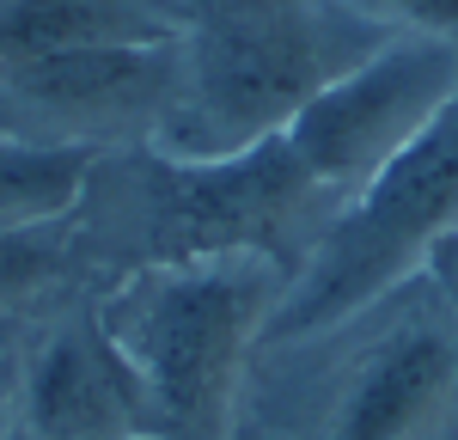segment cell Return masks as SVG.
I'll return each instance as SVG.
<instances>
[{"instance_id": "6da1fadb", "label": "cell", "mask_w": 458, "mask_h": 440, "mask_svg": "<svg viewBox=\"0 0 458 440\" xmlns=\"http://www.w3.org/2000/svg\"><path fill=\"white\" fill-rule=\"evenodd\" d=\"M343 215L349 202L293 153L287 135H263L214 159L141 141L110 147L86 165L68 239L86 288L214 257H269L293 282Z\"/></svg>"}, {"instance_id": "7a4b0ae2", "label": "cell", "mask_w": 458, "mask_h": 440, "mask_svg": "<svg viewBox=\"0 0 458 440\" xmlns=\"http://www.w3.org/2000/svg\"><path fill=\"white\" fill-rule=\"evenodd\" d=\"M245 410L287 440H458V312L416 269L343 325L257 349Z\"/></svg>"}, {"instance_id": "3957f363", "label": "cell", "mask_w": 458, "mask_h": 440, "mask_svg": "<svg viewBox=\"0 0 458 440\" xmlns=\"http://www.w3.org/2000/svg\"><path fill=\"white\" fill-rule=\"evenodd\" d=\"M391 37L354 0H177L183 92L159 147L214 159L282 135L306 98Z\"/></svg>"}, {"instance_id": "277c9868", "label": "cell", "mask_w": 458, "mask_h": 440, "mask_svg": "<svg viewBox=\"0 0 458 440\" xmlns=\"http://www.w3.org/2000/svg\"><path fill=\"white\" fill-rule=\"evenodd\" d=\"M287 269L269 257H214L141 269L98 288L116 343L141 367L159 440H226L245 416L250 361L282 306Z\"/></svg>"}, {"instance_id": "5b68a950", "label": "cell", "mask_w": 458, "mask_h": 440, "mask_svg": "<svg viewBox=\"0 0 458 440\" xmlns=\"http://www.w3.org/2000/svg\"><path fill=\"white\" fill-rule=\"evenodd\" d=\"M453 226H458V86L434 110V123L422 135L349 202V215L330 226V239L312 251V263L287 282L282 306L263 325V349L343 325L367 300H379L403 275H416L428 245Z\"/></svg>"}, {"instance_id": "8992f818", "label": "cell", "mask_w": 458, "mask_h": 440, "mask_svg": "<svg viewBox=\"0 0 458 440\" xmlns=\"http://www.w3.org/2000/svg\"><path fill=\"white\" fill-rule=\"evenodd\" d=\"M177 92H183L177 37L6 55L0 62V141L80 147V153L165 141Z\"/></svg>"}, {"instance_id": "52a82bcc", "label": "cell", "mask_w": 458, "mask_h": 440, "mask_svg": "<svg viewBox=\"0 0 458 440\" xmlns=\"http://www.w3.org/2000/svg\"><path fill=\"white\" fill-rule=\"evenodd\" d=\"M13 440H159L141 367L116 343L98 288L62 293L13 355Z\"/></svg>"}, {"instance_id": "ba28073f", "label": "cell", "mask_w": 458, "mask_h": 440, "mask_svg": "<svg viewBox=\"0 0 458 440\" xmlns=\"http://www.w3.org/2000/svg\"><path fill=\"white\" fill-rule=\"evenodd\" d=\"M453 86H458L453 43L397 31L360 68H349L318 98H306L282 135L343 202H354L434 123V110L453 98Z\"/></svg>"}, {"instance_id": "9c48e42d", "label": "cell", "mask_w": 458, "mask_h": 440, "mask_svg": "<svg viewBox=\"0 0 458 440\" xmlns=\"http://www.w3.org/2000/svg\"><path fill=\"white\" fill-rule=\"evenodd\" d=\"M159 37H177V0H0V62Z\"/></svg>"}, {"instance_id": "30bf717a", "label": "cell", "mask_w": 458, "mask_h": 440, "mask_svg": "<svg viewBox=\"0 0 458 440\" xmlns=\"http://www.w3.org/2000/svg\"><path fill=\"white\" fill-rule=\"evenodd\" d=\"M73 288H86V282L73 263L68 215L31 220V226H0V312H37Z\"/></svg>"}, {"instance_id": "8fae6325", "label": "cell", "mask_w": 458, "mask_h": 440, "mask_svg": "<svg viewBox=\"0 0 458 440\" xmlns=\"http://www.w3.org/2000/svg\"><path fill=\"white\" fill-rule=\"evenodd\" d=\"M98 153L80 147H25L0 141V226H31V220H62L86 183V165Z\"/></svg>"}, {"instance_id": "7c38bea8", "label": "cell", "mask_w": 458, "mask_h": 440, "mask_svg": "<svg viewBox=\"0 0 458 440\" xmlns=\"http://www.w3.org/2000/svg\"><path fill=\"white\" fill-rule=\"evenodd\" d=\"M360 13H373L386 31H416V37H440L458 49V0H354Z\"/></svg>"}, {"instance_id": "4fadbf2b", "label": "cell", "mask_w": 458, "mask_h": 440, "mask_svg": "<svg viewBox=\"0 0 458 440\" xmlns=\"http://www.w3.org/2000/svg\"><path fill=\"white\" fill-rule=\"evenodd\" d=\"M422 275L440 288V300L458 312V226L453 233H440L434 245H428V257H422Z\"/></svg>"}, {"instance_id": "5bb4252c", "label": "cell", "mask_w": 458, "mask_h": 440, "mask_svg": "<svg viewBox=\"0 0 458 440\" xmlns=\"http://www.w3.org/2000/svg\"><path fill=\"white\" fill-rule=\"evenodd\" d=\"M25 325H31V312H0V367L19 355V343H25Z\"/></svg>"}, {"instance_id": "9a60e30c", "label": "cell", "mask_w": 458, "mask_h": 440, "mask_svg": "<svg viewBox=\"0 0 458 440\" xmlns=\"http://www.w3.org/2000/svg\"><path fill=\"white\" fill-rule=\"evenodd\" d=\"M226 440H287V435L276 428V422H263L257 410H245V416L233 422V435H226Z\"/></svg>"}, {"instance_id": "2e32d148", "label": "cell", "mask_w": 458, "mask_h": 440, "mask_svg": "<svg viewBox=\"0 0 458 440\" xmlns=\"http://www.w3.org/2000/svg\"><path fill=\"white\" fill-rule=\"evenodd\" d=\"M0 440H13V361L0 367Z\"/></svg>"}]
</instances>
